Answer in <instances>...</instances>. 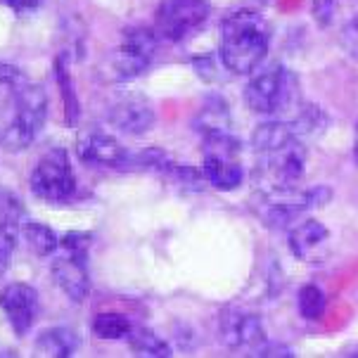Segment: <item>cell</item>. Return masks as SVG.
Instances as JSON below:
<instances>
[{
	"label": "cell",
	"mask_w": 358,
	"mask_h": 358,
	"mask_svg": "<svg viewBox=\"0 0 358 358\" xmlns=\"http://www.w3.org/2000/svg\"><path fill=\"white\" fill-rule=\"evenodd\" d=\"M252 152L264 187H299L306 176V148L292 126L268 119L252 133Z\"/></svg>",
	"instance_id": "1"
},
{
	"label": "cell",
	"mask_w": 358,
	"mask_h": 358,
	"mask_svg": "<svg viewBox=\"0 0 358 358\" xmlns=\"http://www.w3.org/2000/svg\"><path fill=\"white\" fill-rule=\"evenodd\" d=\"M271 48V24L259 10H233L221 22L218 57L235 76L252 74L264 64Z\"/></svg>",
	"instance_id": "2"
},
{
	"label": "cell",
	"mask_w": 358,
	"mask_h": 358,
	"mask_svg": "<svg viewBox=\"0 0 358 358\" xmlns=\"http://www.w3.org/2000/svg\"><path fill=\"white\" fill-rule=\"evenodd\" d=\"M245 102L259 117L289 121L294 112L304 105L299 78L285 64H268L252 71L245 88Z\"/></svg>",
	"instance_id": "3"
},
{
	"label": "cell",
	"mask_w": 358,
	"mask_h": 358,
	"mask_svg": "<svg viewBox=\"0 0 358 358\" xmlns=\"http://www.w3.org/2000/svg\"><path fill=\"white\" fill-rule=\"evenodd\" d=\"M10 93L15 100V117L0 133V148L10 155H17L31 148L38 133L43 131L48 117V95L43 86L29 81V78H24Z\"/></svg>",
	"instance_id": "4"
},
{
	"label": "cell",
	"mask_w": 358,
	"mask_h": 358,
	"mask_svg": "<svg viewBox=\"0 0 358 358\" xmlns=\"http://www.w3.org/2000/svg\"><path fill=\"white\" fill-rule=\"evenodd\" d=\"M323 197H330L325 187H264L252 199L254 211L259 214L261 223L275 230H289L299 223L308 209L323 204Z\"/></svg>",
	"instance_id": "5"
},
{
	"label": "cell",
	"mask_w": 358,
	"mask_h": 358,
	"mask_svg": "<svg viewBox=\"0 0 358 358\" xmlns=\"http://www.w3.org/2000/svg\"><path fill=\"white\" fill-rule=\"evenodd\" d=\"M202 145V171L206 183L221 192L238 190L245 180V166H242V143L233 129L204 133Z\"/></svg>",
	"instance_id": "6"
},
{
	"label": "cell",
	"mask_w": 358,
	"mask_h": 358,
	"mask_svg": "<svg viewBox=\"0 0 358 358\" xmlns=\"http://www.w3.org/2000/svg\"><path fill=\"white\" fill-rule=\"evenodd\" d=\"M157 48H159V36L155 29H124L119 45L114 48L112 57H109V74L114 81H133V78L143 76L152 64Z\"/></svg>",
	"instance_id": "7"
},
{
	"label": "cell",
	"mask_w": 358,
	"mask_h": 358,
	"mask_svg": "<svg viewBox=\"0 0 358 358\" xmlns=\"http://www.w3.org/2000/svg\"><path fill=\"white\" fill-rule=\"evenodd\" d=\"M31 192L48 204L69 202L76 192V173L64 148H52L41 157L31 171Z\"/></svg>",
	"instance_id": "8"
},
{
	"label": "cell",
	"mask_w": 358,
	"mask_h": 358,
	"mask_svg": "<svg viewBox=\"0 0 358 358\" xmlns=\"http://www.w3.org/2000/svg\"><path fill=\"white\" fill-rule=\"evenodd\" d=\"M209 0H162L155 12V31L162 41L180 43L209 20Z\"/></svg>",
	"instance_id": "9"
},
{
	"label": "cell",
	"mask_w": 358,
	"mask_h": 358,
	"mask_svg": "<svg viewBox=\"0 0 358 358\" xmlns=\"http://www.w3.org/2000/svg\"><path fill=\"white\" fill-rule=\"evenodd\" d=\"M218 335L228 349L250 351L254 356V351L266 342V327L257 313L242 311V308H226L218 318Z\"/></svg>",
	"instance_id": "10"
},
{
	"label": "cell",
	"mask_w": 358,
	"mask_h": 358,
	"mask_svg": "<svg viewBox=\"0 0 358 358\" xmlns=\"http://www.w3.org/2000/svg\"><path fill=\"white\" fill-rule=\"evenodd\" d=\"M107 121L121 133L143 136L155 126V109L141 93H121L107 107Z\"/></svg>",
	"instance_id": "11"
},
{
	"label": "cell",
	"mask_w": 358,
	"mask_h": 358,
	"mask_svg": "<svg viewBox=\"0 0 358 358\" xmlns=\"http://www.w3.org/2000/svg\"><path fill=\"white\" fill-rule=\"evenodd\" d=\"M0 308L15 335L24 337L38 318V292L27 282H10L0 289Z\"/></svg>",
	"instance_id": "12"
},
{
	"label": "cell",
	"mask_w": 358,
	"mask_h": 358,
	"mask_svg": "<svg viewBox=\"0 0 358 358\" xmlns=\"http://www.w3.org/2000/svg\"><path fill=\"white\" fill-rule=\"evenodd\" d=\"M289 252L306 264H320L330 252V230L315 218H301L289 228Z\"/></svg>",
	"instance_id": "13"
},
{
	"label": "cell",
	"mask_w": 358,
	"mask_h": 358,
	"mask_svg": "<svg viewBox=\"0 0 358 358\" xmlns=\"http://www.w3.org/2000/svg\"><path fill=\"white\" fill-rule=\"evenodd\" d=\"M50 273H52V280L57 282V287L66 294V299L76 301V304L86 301V296L90 294L88 257L64 252L62 257L52 261Z\"/></svg>",
	"instance_id": "14"
},
{
	"label": "cell",
	"mask_w": 358,
	"mask_h": 358,
	"mask_svg": "<svg viewBox=\"0 0 358 358\" xmlns=\"http://www.w3.org/2000/svg\"><path fill=\"white\" fill-rule=\"evenodd\" d=\"M76 155L86 164H98L107 169H124V162L129 157V150L117 138L102 131H86L76 141Z\"/></svg>",
	"instance_id": "15"
},
{
	"label": "cell",
	"mask_w": 358,
	"mask_h": 358,
	"mask_svg": "<svg viewBox=\"0 0 358 358\" xmlns=\"http://www.w3.org/2000/svg\"><path fill=\"white\" fill-rule=\"evenodd\" d=\"M78 335L69 327H48L34 342L36 356L45 358H71L78 351Z\"/></svg>",
	"instance_id": "16"
},
{
	"label": "cell",
	"mask_w": 358,
	"mask_h": 358,
	"mask_svg": "<svg viewBox=\"0 0 358 358\" xmlns=\"http://www.w3.org/2000/svg\"><path fill=\"white\" fill-rule=\"evenodd\" d=\"M195 129H197L199 136H204V133H214V131H230L233 129L228 102L223 98H218V95L206 98L204 107L199 109V114L195 119Z\"/></svg>",
	"instance_id": "17"
},
{
	"label": "cell",
	"mask_w": 358,
	"mask_h": 358,
	"mask_svg": "<svg viewBox=\"0 0 358 358\" xmlns=\"http://www.w3.org/2000/svg\"><path fill=\"white\" fill-rule=\"evenodd\" d=\"M55 83L59 86V95H62V105H64V124L74 126L78 117H81V105H78L76 90H74V78H71L69 69H66V59L64 55L55 57Z\"/></svg>",
	"instance_id": "18"
},
{
	"label": "cell",
	"mask_w": 358,
	"mask_h": 358,
	"mask_svg": "<svg viewBox=\"0 0 358 358\" xmlns=\"http://www.w3.org/2000/svg\"><path fill=\"white\" fill-rule=\"evenodd\" d=\"M22 238L36 257H50V254L59 247V238L55 235V230L41 221H24Z\"/></svg>",
	"instance_id": "19"
},
{
	"label": "cell",
	"mask_w": 358,
	"mask_h": 358,
	"mask_svg": "<svg viewBox=\"0 0 358 358\" xmlns=\"http://www.w3.org/2000/svg\"><path fill=\"white\" fill-rule=\"evenodd\" d=\"M129 347L136 351V356H150V358H169L171 354V344L164 337H159L157 332L148 330V327H133L131 335L126 337Z\"/></svg>",
	"instance_id": "20"
},
{
	"label": "cell",
	"mask_w": 358,
	"mask_h": 358,
	"mask_svg": "<svg viewBox=\"0 0 358 358\" xmlns=\"http://www.w3.org/2000/svg\"><path fill=\"white\" fill-rule=\"evenodd\" d=\"M90 330H93V335L98 339H112V342H117V339H126L131 335L133 323L124 313L105 311L90 320Z\"/></svg>",
	"instance_id": "21"
},
{
	"label": "cell",
	"mask_w": 358,
	"mask_h": 358,
	"mask_svg": "<svg viewBox=\"0 0 358 358\" xmlns=\"http://www.w3.org/2000/svg\"><path fill=\"white\" fill-rule=\"evenodd\" d=\"M171 162L164 150L159 148H145V150H136L131 152L124 162V169L121 171H152V173H162L166 169V164Z\"/></svg>",
	"instance_id": "22"
},
{
	"label": "cell",
	"mask_w": 358,
	"mask_h": 358,
	"mask_svg": "<svg viewBox=\"0 0 358 358\" xmlns=\"http://www.w3.org/2000/svg\"><path fill=\"white\" fill-rule=\"evenodd\" d=\"M162 176L171 185L183 187V190H187V192H199L209 185L204 178V171H199V169H195V166H185V164H178L173 159L166 164V169L162 171Z\"/></svg>",
	"instance_id": "23"
},
{
	"label": "cell",
	"mask_w": 358,
	"mask_h": 358,
	"mask_svg": "<svg viewBox=\"0 0 358 358\" xmlns=\"http://www.w3.org/2000/svg\"><path fill=\"white\" fill-rule=\"evenodd\" d=\"M325 292L315 285H306V287L299 289V299H296V306H299L301 318L306 320H318L320 315L325 313Z\"/></svg>",
	"instance_id": "24"
},
{
	"label": "cell",
	"mask_w": 358,
	"mask_h": 358,
	"mask_svg": "<svg viewBox=\"0 0 358 358\" xmlns=\"http://www.w3.org/2000/svg\"><path fill=\"white\" fill-rule=\"evenodd\" d=\"M27 216L22 199L10 190V187L0 185V223H22Z\"/></svg>",
	"instance_id": "25"
},
{
	"label": "cell",
	"mask_w": 358,
	"mask_h": 358,
	"mask_svg": "<svg viewBox=\"0 0 358 358\" xmlns=\"http://www.w3.org/2000/svg\"><path fill=\"white\" fill-rule=\"evenodd\" d=\"M90 245H93V235H90V233H78V230H69V233L59 240V247H62L64 252L81 254V257H88Z\"/></svg>",
	"instance_id": "26"
},
{
	"label": "cell",
	"mask_w": 358,
	"mask_h": 358,
	"mask_svg": "<svg viewBox=\"0 0 358 358\" xmlns=\"http://www.w3.org/2000/svg\"><path fill=\"white\" fill-rule=\"evenodd\" d=\"M339 43H342L344 52H347L354 62H358V12L342 27V31H339Z\"/></svg>",
	"instance_id": "27"
},
{
	"label": "cell",
	"mask_w": 358,
	"mask_h": 358,
	"mask_svg": "<svg viewBox=\"0 0 358 358\" xmlns=\"http://www.w3.org/2000/svg\"><path fill=\"white\" fill-rule=\"evenodd\" d=\"M24 78H27V76L22 74L20 66L8 64V62H0V86H3V88L15 90L24 81Z\"/></svg>",
	"instance_id": "28"
},
{
	"label": "cell",
	"mask_w": 358,
	"mask_h": 358,
	"mask_svg": "<svg viewBox=\"0 0 358 358\" xmlns=\"http://www.w3.org/2000/svg\"><path fill=\"white\" fill-rule=\"evenodd\" d=\"M313 17L320 27H327L335 17V0H313Z\"/></svg>",
	"instance_id": "29"
},
{
	"label": "cell",
	"mask_w": 358,
	"mask_h": 358,
	"mask_svg": "<svg viewBox=\"0 0 358 358\" xmlns=\"http://www.w3.org/2000/svg\"><path fill=\"white\" fill-rule=\"evenodd\" d=\"M254 356H285V358H292L294 351L289 349V347H282V344H268V342H264L257 351H254Z\"/></svg>",
	"instance_id": "30"
},
{
	"label": "cell",
	"mask_w": 358,
	"mask_h": 358,
	"mask_svg": "<svg viewBox=\"0 0 358 358\" xmlns=\"http://www.w3.org/2000/svg\"><path fill=\"white\" fill-rule=\"evenodd\" d=\"M41 0H0V5L10 8L12 12H20V15H27V12H34L38 8Z\"/></svg>",
	"instance_id": "31"
},
{
	"label": "cell",
	"mask_w": 358,
	"mask_h": 358,
	"mask_svg": "<svg viewBox=\"0 0 358 358\" xmlns=\"http://www.w3.org/2000/svg\"><path fill=\"white\" fill-rule=\"evenodd\" d=\"M354 162L358 166V121H356V136H354Z\"/></svg>",
	"instance_id": "32"
}]
</instances>
